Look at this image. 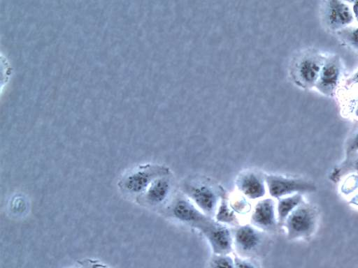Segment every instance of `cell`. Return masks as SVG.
<instances>
[{"label": "cell", "instance_id": "6da1fadb", "mask_svg": "<svg viewBox=\"0 0 358 268\" xmlns=\"http://www.w3.org/2000/svg\"><path fill=\"white\" fill-rule=\"evenodd\" d=\"M170 174V170L164 165L143 164L124 174L118 181L117 186L123 193L137 197L156 179Z\"/></svg>", "mask_w": 358, "mask_h": 268}, {"label": "cell", "instance_id": "7a4b0ae2", "mask_svg": "<svg viewBox=\"0 0 358 268\" xmlns=\"http://www.w3.org/2000/svg\"><path fill=\"white\" fill-rule=\"evenodd\" d=\"M318 221L317 209L303 201L288 216L283 225L289 239H308L315 233Z\"/></svg>", "mask_w": 358, "mask_h": 268}, {"label": "cell", "instance_id": "3957f363", "mask_svg": "<svg viewBox=\"0 0 358 268\" xmlns=\"http://www.w3.org/2000/svg\"><path fill=\"white\" fill-rule=\"evenodd\" d=\"M267 191L271 198H281L294 195L305 194L316 191V185L310 180L301 178L287 177L278 174H267L264 177Z\"/></svg>", "mask_w": 358, "mask_h": 268}, {"label": "cell", "instance_id": "277c9868", "mask_svg": "<svg viewBox=\"0 0 358 268\" xmlns=\"http://www.w3.org/2000/svg\"><path fill=\"white\" fill-rule=\"evenodd\" d=\"M184 192L195 206L208 216L215 215L219 205V194L208 182L194 181L184 186Z\"/></svg>", "mask_w": 358, "mask_h": 268}, {"label": "cell", "instance_id": "5b68a950", "mask_svg": "<svg viewBox=\"0 0 358 268\" xmlns=\"http://www.w3.org/2000/svg\"><path fill=\"white\" fill-rule=\"evenodd\" d=\"M324 60L315 52H307L300 56L292 70L295 82L303 88L315 87Z\"/></svg>", "mask_w": 358, "mask_h": 268}, {"label": "cell", "instance_id": "8992f818", "mask_svg": "<svg viewBox=\"0 0 358 268\" xmlns=\"http://www.w3.org/2000/svg\"><path fill=\"white\" fill-rule=\"evenodd\" d=\"M215 255H229L234 244L233 236L224 224L209 218L199 228Z\"/></svg>", "mask_w": 358, "mask_h": 268}, {"label": "cell", "instance_id": "52a82bcc", "mask_svg": "<svg viewBox=\"0 0 358 268\" xmlns=\"http://www.w3.org/2000/svg\"><path fill=\"white\" fill-rule=\"evenodd\" d=\"M166 209L172 218L198 229L210 218L184 196L176 198Z\"/></svg>", "mask_w": 358, "mask_h": 268}, {"label": "cell", "instance_id": "ba28073f", "mask_svg": "<svg viewBox=\"0 0 358 268\" xmlns=\"http://www.w3.org/2000/svg\"><path fill=\"white\" fill-rule=\"evenodd\" d=\"M322 13L325 24L331 30L341 31L354 20L350 7L341 1H324Z\"/></svg>", "mask_w": 358, "mask_h": 268}, {"label": "cell", "instance_id": "9c48e42d", "mask_svg": "<svg viewBox=\"0 0 358 268\" xmlns=\"http://www.w3.org/2000/svg\"><path fill=\"white\" fill-rule=\"evenodd\" d=\"M169 175L156 179L142 194L135 198L136 201L141 205L150 207H158L164 204L173 187Z\"/></svg>", "mask_w": 358, "mask_h": 268}, {"label": "cell", "instance_id": "30bf717a", "mask_svg": "<svg viewBox=\"0 0 358 268\" xmlns=\"http://www.w3.org/2000/svg\"><path fill=\"white\" fill-rule=\"evenodd\" d=\"M341 62L338 56L325 59L315 84L317 90L327 96L334 95L341 75Z\"/></svg>", "mask_w": 358, "mask_h": 268}, {"label": "cell", "instance_id": "8fae6325", "mask_svg": "<svg viewBox=\"0 0 358 268\" xmlns=\"http://www.w3.org/2000/svg\"><path fill=\"white\" fill-rule=\"evenodd\" d=\"M251 222L264 230L275 229L278 223L276 205L272 198H263L257 202L251 214Z\"/></svg>", "mask_w": 358, "mask_h": 268}, {"label": "cell", "instance_id": "7c38bea8", "mask_svg": "<svg viewBox=\"0 0 358 268\" xmlns=\"http://www.w3.org/2000/svg\"><path fill=\"white\" fill-rule=\"evenodd\" d=\"M236 249L243 255H250L259 248L262 235L253 226L246 224L239 226L233 236Z\"/></svg>", "mask_w": 358, "mask_h": 268}, {"label": "cell", "instance_id": "4fadbf2b", "mask_svg": "<svg viewBox=\"0 0 358 268\" xmlns=\"http://www.w3.org/2000/svg\"><path fill=\"white\" fill-rule=\"evenodd\" d=\"M237 187L239 191L250 200H261L266 193L265 178L255 172H247L237 179Z\"/></svg>", "mask_w": 358, "mask_h": 268}, {"label": "cell", "instance_id": "5bb4252c", "mask_svg": "<svg viewBox=\"0 0 358 268\" xmlns=\"http://www.w3.org/2000/svg\"><path fill=\"white\" fill-rule=\"evenodd\" d=\"M303 201L301 194H294L279 198L276 204L278 224L282 225L288 216Z\"/></svg>", "mask_w": 358, "mask_h": 268}, {"label": "cell", "instance_id": "9a60e30c", "mask_svg": "<svg viewBox=\"0 0 358 268\" xmlns=\"http://www.w3.org/2000/svg\"><path fill=\"white\" fill-rule=\"evenodd\" d=\"M217 222L222 224H233L236 221L235 212L224 200H222L215 214Z\"/></svg>", "mask_w": 358, "mask_h": 268}, {"label": "cell", "instance_id": "2e32d148", "mask_svg": "<svg viewBox=\"0 0 358 268\" xmlns=\"http://www.w3.org/2000/svg\"><path fill=\"white\" fill-rule=\"evenodd\" d=\"M210 268H236L234 260L229 255H215L210 262Z\"/></svg>", "mask_w": 358, "mask_h": 268}, {"label": "cell", "instance_id": "e0dca14e", "mask_svg": "<svg viewBox=\"0 0 358 268\" xmlns=\"http://www.w3.org/2000/svg\"><path fill=\"white\" fill-rule=\"evenodd\" d=\"M343 40L352 47L358 50V27L339 31Z\"/></svg>", "mask_w": 358, "mask_h": 268}, {"label": "cell", "instance_id": "ac0fdd59", "mask_svg": "<svg viewBox=\"0 0 358 268\" xmlns=\"http://www.w3.org/2000/svg\"><path fill=\"white\" fill-rule=\"evenodd\" d=\"M78 263L80 268H110L103 262L91 258L79 260Z\"/></svg>", "mask_w": 358, "mask_h": 268}, {"label": "cell", "instance_id": "d6986e66", "mask_svg": "<svg viewBox=\"0 0 358 268\" xmlns=\"http://www.w3.org/2000/svg\"><path fill=\"white\" fill-rule=\"evenodd\" d=\"M347 152L348 154H354L358 153V131L348 142Z\"/></svg>", "mask_w": 358, "mask_h": 268}, {"label": "cell", "instance_id": "ffe728a7", "mask_svg": "<svg viewBox=\"0 0 358 268\" xmlns=\"http://www.w3.org/2000/svg\"><path fill=\"white\" fill-rule=\"evenodd\" d=\"M236 268H257V267L248 260L236 256L234 258Z\"/></svg>", "mask_w": 358, "mask_h": 268}, {"label": "cell", "instance_id": "44dd1931", "mask_svg": "<svg viewBox=\"0 0 358 268\" xmlns=\"http://www.w3.org/2000/svg\"><path fill=\"white\" fill-rule=\"evenodd\" d=\"M354 154L356 156L353 157L352 160L347 162V166L345 168H348L358 175V153Z\"/></svg>", "mask_w": 358, "mask_h": 268}, {"label": "cell", "instance_id": "7402d4cb", "mask_svg": "<svg viewBox=\"0 0 358 268\" xmlns=\"http://www.w3.org/2000/svg\"><path fill=\"white\" fill-rule=\"evenodd\" d=\"M352 10L354 17L356 19L357 22H358V1L353 2Z\"/></svg>", "mask_w": 358, "mask_h": 268}, {"label": "cell", "instance_id": "603a6c76", "mask_svg": "<svg viewBox=\"0 0 358 268\" xmlns=\"http://www.w3.org/2000/svg\"><path fill=\"white\" fill-rule=\"evenodd\" d=\"M352 82L358 85V70L355 73V75L352 77Z\"/></svg>", "mask_w": 358, "mask_h": 268}, {"label": "cell", "instance_id": "cb8c5ba5", "mask_svg": "<svg viewBox=\"0 0 358 268\" xmlns=\"http://www.w3.org/2000/svg\"><path fill=\"white\" fill-rule=\"evenodd\" d=\"M355 116H357L358 117V96H357L356 104H355Z\"/></svg>", "mask_w": 358, "mask_h": 268}, {"label": "cell", "instance_id": "d4e9b609", "mask_svg": "<svg viewBox=\"0 0 358 268\" xmlns=\"http://www.w3.org/2000/svg\"><path fill=\"white\" fill-rule=\"evenodd\" d=\"M71 268H80V267H71Z\"/></svg>", "mask_w": 358, "mask_h": 268}]
</instances>
